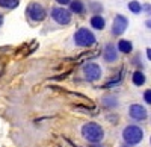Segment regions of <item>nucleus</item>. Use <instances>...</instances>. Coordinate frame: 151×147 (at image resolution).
Listing matches in <instances>:
<instances>
[{
  "label": "nucleus",
  "mask_w": 151,
  "mask_h": 147,
  "mask_svg": "<svg viewBox=\"0 0 151 147\" xmlns=\"http://www.w3.org/2000/svg\"><path fill=\"white\" fill-rule=\"evenodd\" d=\"M127 18H125L124 15H116L115 20H113V26H112V33L113 35H121L124 33V30L127 29Z\"/></svg>",
  "instance_id": "obj_7"
},
{
  "label": "nucleus",
  "mask_w": 151,
  "mask_h": 147,
  "mask_svg": "<svg viewBox=\"0 0 151 147\" xmlns=\"http://www.w3.org/2000/svg\"><path fill=\"white\" fill-rule=\"evenodd\" d=\"M91 24L94 29H103L104 28V18L100 17V15H94L91 18Z\"/></svg>",
  "instance_id": "obj_13"
},
{
  "label": "nucleus",
  "mask_w": 151,
  "mask_h": 147,
  "mask_svg": "<svg viewBox=\"0 0 151 147\" xmlns=\"http://www.w3.org/2000/svg\"><path fill=\"white\" fill-rule=\"evenodd\" d=\"M103 105L104 106H116L118 102L113 99V97H104V99H103Z\"/></svg>",
  "instance_id": "obj_16"
},
{
  "label": "nucleus",
  "mask_w": 151,
  "mask_h": 147,
  "mask_svg": "<svg viewBox=\"0 0 151 147\" xmlns=\"http://www.w3.org/2000/svg\"><path fill=\"white\" fill-rule=\"evenodd\" d=\"M129 114L134 120H145L147 118V109L141 105H132L129 109Z\"/></svg>",
  "instance_id": "obj_8"
},
{
  "label": "nucleus",
  "mask_w": 151,
  "mask_h": 147,
  "mask_svg": "<svg viewBox=\"0 0 151 147\" xmlns=\"http://www.w3.org/2000/svg\"><path fill=\"white\" fill-rule=\"evenodd\" d=\"M147 26H148V28L151 29V21H147Z\"/></svg>",
  "instance_id": "obj_22"
},
{
  "label": "nucleus",
  "mask_w": 151,
  "mask_h": 147,
  "mask_svg": "<svg viewBox=\"0 0 151 147\" xmlns=\"http://www.w3.org/2000/svg\"><path fill=\"white\" fill-rule=\"evenodd\" d=\"M132 80H133V83H134V85L141 87V85H144V83H145V75H144L142 71H134V73H133Z\"/></svg>",
  "instance_id": "obj_12"
},
{
  "label": "nucleus",
  "mask_w": 151,
  "mask_h": 147,
  "mask_svg": "<svg viewBox=\"0 0 151 147\" xmlns=\"http://www.w3.org/2000/svg\"><path fill=\"white\" fill-rule=\"evenodd\" d=\"M129 9L133 12V14H139V12L142 11V6L139 2H130L129 3Z\"/></svg>",
  "instance_id": "obj_15"
},
{
  "label": "nucleus",
  "mask_w": 151,
  "mask_h": 147,
  "mask_svg": "<svg viewBox=\"0 0 151 147\" xmlns=\"http://www.w3.org/2000/svg\"><path fill=\"white\" fill-rule=\"evenodd\" d=\"M52 17L58 24H68L71 21V15L70 12L64 8H53L52 11Z\"/></svg>",
  "instance_id": "obj_6"
},
{
  "label": "nucleus",
  "mask_w": 151,
  "mask_h": 147,
  "mask_svg": "<svg viewBox=\"0 0 151 147\" xmlns=\"http://www.w3.org/2000/svg\"><path fill=\"white\" fill-rule=\"evenodd\" d=\"M82 135L85 140H88L89 143H98V141H101L103 137H104V130L103 127L97 125V123H88L82 127Z\"/></svg>",
  "instance_id": "obj_1"
},
{
  "label": "nucleus",
  "mask_w": 151,
  "mask_h": 147,
  "mask_svg": "<svg viewBox=\"0 0 151 147\" xmlns=\"http://www.w3.org/2000/svg\"><path fill=\"white\" fill-rule=\"evenodd\" d=\"M144 99H145V102H147V103H150V105H151V90H147V91L144 93Z\"/></svg>",
  "instance_id": "obj_17"
},
{
  "label": "nucleus",
  "mask_w": 151,
  "mask_h": 147,
  "mask_svg": "<svg viewBox=\"0 0 151 147\" xmlns=\"http://www.w3.org/2000/svg\"><path fill=\"white\" fill-rule=\"evenodd\" d=\"M68 5H70V9L73 12H76V14H83L85 12V6H83V3L80 2V0H73V2H70Z\"/></svg>",
  "instance_id": "obj_10"
},
{
  "label": "nucleus",
  "mask_w": 151,
  "mask_h": 147,
  "mask_svg": "<svg viewBox=\"0 0 151 147\" xmlns=\"http://www.w3.org/2000/svg\"><path fill=\"white\" fill-rule=\"evenodd\" d=\"M0 6L6 9H14L18 6V0H0Z\"/></svg>",
  "instance_id": "obj_14"
},
{
  "label": "nucleus",
  "mask_w": 151,
  "mask_h": 147,
  "mask_svg": "<svg viewBox=\"0 0 151 147\" xmlns=\"http://www.w3.org/2000/svg\"><path fill=\"white\" fill-rule=\"evenodd\" d=\"M147 56H148V59L151 61V49H147Z\"/></svg>",
  "instance_id": "obj_19"
},
{
  "label": "nucleus",
  "mask_w": 151,
  "mask_h": 147,
  "mask_svg": "<svg viewBox=\"0 0 151 147\" xmlns=\"http://www.w3.org/2000/svg\"><path fill=\"white\" fill-rule=\"evenodd\" d=\"M122 147H130V146H122Z\"/></svg>",
  "instance_id": "obj_23"
},
{
  "label": "nucleus",
  "mask_w": 151,
  "mask_h": 147,
  "mask_svg": "<svg viewBox=\"0 0 151 147\" xmlns=\"http://www.w3.org/2000/svg\"><path fill=\"white\" fill-rule=\"evenodd\" d=\"M27 15L30 17V20L33 21H41L45 17V9L40 5V3H30L27 6Z\"/></svg>",
  "instance_id": "obj_5"
},
{
  "label": "nucleus",
  "mask_w": 151,
  "mask_h": 147,
  "mask_svg": "<svg viewBox=\"0 0 151 147\" xmlns=\"http://www.w3.org/2000/svg\"><path fill=\"white\" fill-rule=\"evenodd\" d=\"M74 41H76V44L80 46V47H89V46H92L95 43V36H94V33L91 30L82 28V29H79L77 32H76Z\"/></svg>",
  "instance_id": "obj_3"
},
{
  "label": "nucleus",
  "mask_w": 151,
  "mask_h": 147,
  "mask_svg": "<svg viewBox=\"0 0 151 147\" xmlns=\"http://www.w3.org/2000/svg\"><path fill=\"white\" fill-rule=\"evenodd\" d=\"M91 147H103V146H100V144H95V143H94V144H92Z\"/></svg>",
  "instance_id": "obj_20"
},
{
  "label": "nucleus",
  "mask_w": 151,
  "mask_h": 147,
  "mask_svg": "<svg viewBox=\"0 0 151 147\" xmlns=\"http://www.w3.org/2000/svg\"><path fill=\"white\" fill-rule=\"evenodd\" d=\"M83 73H85V79L89 82H95L101 77V68H100L98 64H94V62L86 64L83 68Z\"/></svg>",
  "instance_id": "obj_4"
},
{
  "label": "nucleus",
  "mask_w": 151,
  "mask_h": 147,
  "mask_svg": "<svg viewBox=\"0 0 151 147\" xmlns=\"http://www.w3.org/2000/svg\"><path fill=\"white\" fill-rule=\"evenodd\" d=\"M118 49H119V52H122V53H130V52L133 50V46H132V43L127 41V40H121V41L118 43Z\"/></svg>",
  "instance_id": "obj_11"
},
{
  "label": "nucleus",
  "mask_w": 151,
  "mask_h": 147,
  "mask_svg": "<svg viewBox=\"0 0 151 147\" xmlns=\"http://www.w3.org/2000/svg\"><path fill=\"white\" fill-rule=\"evenodd\" d=\"M58 3H60V5H68L70 3V0H56Z\"/></svg>",
  "instance_id": "obj_18"
},
{
  "label": "nucleus",
  "mask_w": 151,
  "mask_h": 147,
  "mask_svg": "<svg viewBox=\"0 0 151 147\" xmlns=\"http://www.w3.org/2000/svg\"><path fill=\"white\" fill-rule=\"evenodd\" d=\"M2 24H3V17L0 15V26H2Z\"/></svg>",
  "instance_id": "obj_21"
},
{
  "label": "nucleus",
  "mask_w": 151,
  "mask_h": 147,
  "mask_svg": "<svg viewBox=\"0 0 151 147\" xmlns=\"http://www.w3.org/2000/svg\"><path fill=\"white\" fill-rule=\"evenodd\" d=\"M116 56H118L116 47L113 44H107L106 49H104V59L107 62H113V61H116Z\"/></svg>",
  "instance_id": "obj_9"
},
{
  "label": "nucleus",
  "mask_w": 151,
  "mask_h": 147,
  "mask_svg": "<svg viewBox=\"0 0 151 147\" xmlns=\"http://www.w3.org/2000/svg\"><path fill=\"white\" fill-rule=\"evenodd\" d=\"M122 137H124V141L127 143L129 146H134L137 143H141L142 138H144V132L141 127L137 126H127L122 132Z\"/></svg>",
  "instance_id": "obj_2"
}]
</instances>
